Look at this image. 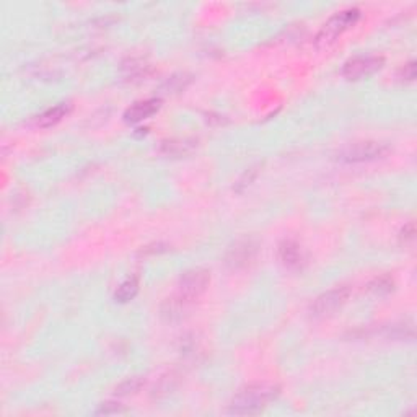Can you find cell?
Here are the masks:
<instances>
[{
    "instance_id": "1",
    "label": "cell",
    "mask_w": 417,
    "mask_h": 417,
    "mask_svg": "<svg viewBox=\"0 0 417 417\" xmlns=\"http://www.w3.org/2000/svg\"><path fill=\"white\" fill-rule=\"evenodd\" d=\"M281 395V387L274 383H251L241 388L228 405V412L235 416H256Z\"/></svg>"
},
{
    "instance_id": "2",
    "label": "cell",
    "mask_w": 417,
    "mask_h": 417,
    "mask_svg": "<svg viewBox=\"0 0 417 417\" xmlns=\"http://www.w3.org/2000/svg\"><path fill=\"white\" fill-rule=\"evenodd\" d=\"M360 18V10L355 7L346 8V10H341L329 18V20L324 23V25L319 28L318 35L315 36V46L318 49H324L329 48V46L334 44L337 41L339 36H341L344 31H347L351 26H354Z\"/></svg>"
},
{
    "instance_id": "3",
    "label": "cell",
    "mask_w": 417,
    "mask_h": 417,
    "mask_svg": "<svg viewBox=\"0 0 417 417\" xmlns=\"http://www.w3.org/2000/svg\"><path fill=\"white\" fill-rule=\"evenodd\" d=\"M389 145L384 142L377 140H364L355 142L344 147L337 155L341 162L346 163H362V162H373V160L384 158L389 154Z\"/></svg>"
},
{
    "instance_id": "4",
    "label": "cell",
    "mask_w": 417,
    "mask_h": 417,
    "mask_svg": "<svg viewBox=\"0 0 417 417\" xmlns=\"http://www.w3.org/2000/svg\"><path fill=\"white\" fill-rule=\"evenodd\" d=\"M352 288L349 286H339L334 287L331 290L322 293L319 297H316L313 304L310 306V315L316 319L329 318L336 313L337 310H341L342 306L347 304V300L351 299Z\"/></svg>"
},
{
    "instance_id": "5",
    "label": "cell",
    "mask_w": 417,
    "mask_h": 417,
    "mask_svg": "<svg viewBox=\"0 0 417 417\" xmlns=\"http://www.w3.org/2000/svg\"><path fill=\"white\" fill-rule=\"evenodd\" d=\"M384 66V57L377 54H367V56H355L347 59L342 66V77L346 80H362L373 75Z\"/></svg>"
},
{
    "instance_id": "6",
    "label": "cell",
    "mask_w": 417,
    "mask_h": 417,
    "mask_svg": "<svg viewBox=\"0 0 417 417\" xmlns=\"http://www.w3.org/2000/svg\"><path fill=\"white\" fill-rule=\"evenodd\" d=\"M210 286V272L204 268H194L181 274L178 282V293L189 302H196Z\"/></svg>"
},
{
    "instance_id": "7",
    "label": "cell",
    "mask_w": 417,
    "mask_h": 417,
    "mask_svg": "<svg viewBox=\"0 0 417 417\" xmlns=\"http://www.w3.org/2000/svg\"><path fill=\"white\" fill-rule=\"evenodd\" d=\"M259 251V241L254 238H241V240L235 241V245H232L228 248L225 254V264L230 269H243L246 266L251 264L256 258Z\"/></svg>"
},
{
    "instance_id": "8",
    "label": "cell",
    "mask_w": 417,
    "mask_h": 417,
    "mask_svg": "<svg viewBox=\"0 0 417 417\" xmlns=\"http://www.w3.org/2000/svg\"><path fill=\"white\" fill-rule=\"evenodd\" d=\"M279 259L288 269H302L306 263V254L299 241L286 238L279 245Z\"/></svg>"
},
{
    "instance_id": "9",
    "label": "cell",
    "mask_w": 417,
    "mask_h": 417,
    "mask_svg": "<svg viewBox=\"0 0 417 417\" xmlns=\"http://www.w3.org/2000/svg\"><path fill=\"white\" fill-rule=\"evenodd\" d=\"M160 108H162V100L160 98L140 100V102H136L126 109L124 121L127 124H137V122L144 121V119L152 118L155 113H158Z\"/></svg>"
},
{
    "instance_id": "10",
    "label": "cell",
    "mask_w": 417,
    "mask_h": 417,
    "mask_svg": "<svg viewBox=\"0 0 417 417\" xmlns=\"http://www.w3.org/2000/svg\"><path fill=\"white\" fill-rule=\"evenodd\" d=\"M192 305H194V302H189L176 292L175 295L165 299L162 306H160V315L165 322H180Z\"/></svg>"
},
{
    "instance_id": "11",
    "label": "cell",
    "mask_w": 417,
    "mask_h": 417,
    "mask_svg": "<svg viewBox=\"0 0 417 417\" xmlns=\"http://www.w3.org/2000/svg\"><path fill=\"white\" fill-rule=\"evenodd\" d=\"M72 108H73L72 103H59V104H56V106L46 109L43 114H39L36 124H38L39 127H43V129H48V127L56 126L62 121L64 118H67L68 114H71Z\"/></svg>"
},
{
    "instance_id": "12",
    "label": "cell",
    "mask_w": 417,
    "mask_h": 417,
    "mask_svg": "<svg viewBox=\"0 0 417 417\" xmlns=\"http://www.w3.org/2000/svg\"><path fill=\"white\" fill-rule=\"evenodd\" d=\"M196 144L194 140L187 139H172V140H163L160 145V152L167 157H183L187 155L194 149Z\"/></svg>"
},
{
    "instance_id": "13",
    "label": "cell",
    "mask_w": 417,
    "mask_h": 417,
    "mask_svg": "<svg viewBox=\"0 0 417 417\" xmlns=\"http://www.w3.org/2000/svg\"><path fill=\"white\" fill-rule=\"evenodd\" d=\"M139 293V277L131 276L127 277L124 282H121V286L114 292V300L118 304H127V302L134 300L136 295Z\"/></svg>"
},
{
    "instance_id": "14",
    "label": "cell",
    "mask_w": 417,
    "mask_h": 417,
    "mask_svg": "<svg viewBox=\"0 0 417 417\" xmlns=\"http://www.w3.org/2000/svg\"><path fill=\"white\" fill-rule=\"evenodd\" d=\"M144 384H145V378L144 377L127 378L121 384H118L116 389H114V395H116V396H131V395H136L137 391H140V388L144 387Z\"/></svg>"
},
{
    "instance_id": "15",
    "label": "cell",
    "mask_w": 417,
    "mask_h": 417,
    "mask_svg": "<svg viewBox=\"0 0 417 417\" xmlns=\"http://www.w3.org/2000/svg\"><path fill=\"white\" fill-rule=\"evenodd\" d=\"M393 288H395V281L389 276L377 277L369 284V290L377 293V295H387Z\"/></svg>"
},
{
    "instance_id": "16",
    "label": "cell",
    "mask_w": 417,
    "mask_h": 417,
    "mask_svg": "<svg viewBox=\"0 0 417 417\" xmlns=\"http://www.w3.org/2000/svg\"><path fill=\"white\" fill-rule=\"evenodd\" d=\"M191 82V77L186 75V73H180V75H173L169 79L165 86H167V93L169 91H180L185 89V86Z\"/></svg>"
},
{
    "instance_id": "17",
    "label": "cell",
    "mask_w": 417,
    "mask_h": 417,
    "mask_svg": "<svg viewBox=\"0 0 417 417\" xmlns=\"http://www.w3.org/2000/svg\"><path fill=\"white\" fill-rule=\"evenodd\" d=\"M256 175H258V167H251L250 169H246L245 173L240 176V180L237 181L235 185V191L241 192L243 189H245L246 186H250L251 183H253V180L256 178Z\"/></svg>"
},
{
    "instance_id": "18",
    "label": "cell",
    "mask_w": 417,
    "mask_h": 417,
    "mask_svg": "<svg viewBox=\"0 0 417 417\" xmlns=\"http://www.w3.org/2000/svg\"><path fill=\"white\" fill-rule=\"evenodd\" d=\"M124 411L126 409L121 405H119V402L109 401V402H103V405L95 411V414H98V416H111V414H119V412H124Z\"/></svg>"
},
{
    "instance_id": "19",
    "label": "cell",
    "mask_w": 417,
    "mask_h": 417,
    "mask_svg": "<svg viewBox=\"0 0 417 417\" xmlns=\"http://www.w3.org/2000/svg\"><path fill=\"white\" fill-rule=\"evenodd\" d=\"M414 235H416V227L414 223H407V225H405V228L400 232V241L402 243V245H407V243L414 241Z\"/></svg>"
},
{
    "instance_id": "20",
    "label": "cell",
    "mask_w": 417,
    "mask_h": 417,
    "mask_svg": "<svg viewBox=\"0 0 417 417\" xmlns=\"http://www.w3.org/2000/svg\"><path fill=\"white\" fill-rule=\"evenodd\" d=\"M400 79L406 82H412L416 79V62L411 61L407 62L405 67H401L400 71Z\"/></svg>"
}]
</instances>
